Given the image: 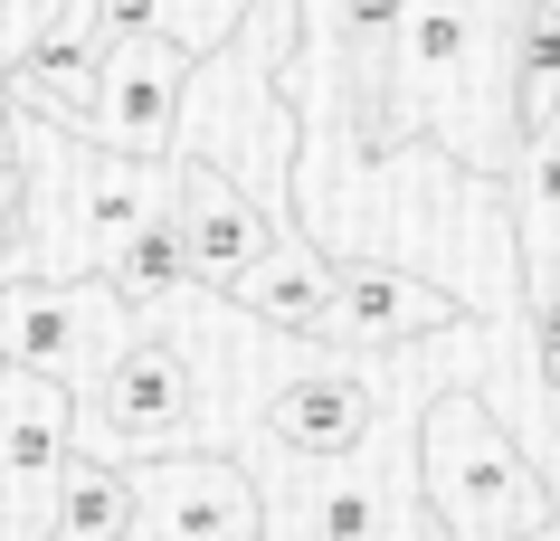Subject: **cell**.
Segmentation results:
<instances>
[{"label": "cell", "instance_id": "21", "mask_svg": "<svg viewBox=\"0 0 560 541\" xmlns=\"http://www.w3.org/2000/svg\"><path fill=\"white\" fill-rule=\"evenodd\" d=\"M418 541H456V532H446V522H438V513H418Z\"/></svg>", "mask_w": 560, "mask_h": 541}, {"label": "cell", "instance_id": "23", "mask_svg": "<svg viewBox=\"0 0 560 541\" xmlns=\"http://www.w3.org/2000/svg\"><path fill=\"white\" fill-rule=\"evenodd\" d=\"M551 10H560V0H551Z\"/></svg>", "mask_w": 560, "mask_h": 541}, {"label": "cell", "instance_id": "20", "mask_svg": "<svg viewBox=\"0 0 560 541\" xmlns=\"http://www.w3.org/2000/svg\"><path fill=\"white\" fill-rule=\"evenodd\" d=\"M48 20H58V0H0V67L20 58V48H30Z\"/></svg>", "mask_w": 560, "mask_h": 541}, {"label": "cell", "instance_id": "15", "mask_svg": "<svg viewBox=\"0 0 560 541\" xmlns=\"http://www.w3.org/2000/svg\"><path fill=\"white\" fill-rule=\"evenodd\" d=\"M133 532V466L124 456L77 447L58 466V494H48V532L38 541H124Z\"/></svg>", "mask_w": 560, "mask_h": 541}, {"label": "cell", "instance_id": "3", "mask_svg": "<svg viewBox=\"0 0 560 541\" xmlns=\"http://www.w3.org/2000/svg\"><path fill=\"white\" fill-rule=\"evenodd\" d=\"M190 419H200V371L172 332H124L115 361L77 390V447L95 456H162L190 447Z\"/></svg>", "mask_w": 560, "mask_h": 541}, {"label": "cell", "instance_id": "19", "mask_svg": "<svg viewBox=\"0 0 560 541\" xmlns=\"http://www.w3.org/2000/svg\"><path fill=\"white\" fill-rule=\"evenodd\" d=\"M20 219H30V180H20V152H10V124H0V247H20Z\"/></svg>", "mask_w": 560, "mask_h": 541}, {"label": "cell", "instance_id": "4", "mask_svg": "<svg viewBox=\"0 0 560 541\" xmlns=\"http://www.w3.org/2000/svg\"><path fill=\"white\" fill-rule=\"evenodd\" d=\"M133 332V314L115 304L105 275H0V361L38 371L58 390H86L115 361V342Z\"/></svg>", "mask_w": 560, "mask_h": 541}, {"label": "cell", "instance_id": "11", "mask_svg": "<svg viewBox=\"0 0 560 541\" xmlns=\"http://www.w3.org/2000/svg\"><path fill=\"white\" fill-rule=\"evenodd\" d=\"M332 267H342V257H332V247H314V228H295V219H285L257 267L229 275V304L247 314V324L295 332V342H304V332H314V314H324V295H332Z\"/></svg>", "mask_w": 560, "mask_h": 541}, {"label": "cell", "instance_id": "9", "mask_svg": "<svg viewBox=\"0 0 560 541\" xmlns=\"http://www.w3.org/2000/svg\"><path fill=\"white\" fill-rule=\"evenodd\" d=\"M466 324V304L428 285V275L389 267V257H342L332 267V295L314 314L304 342H342V352H389V342H438V332Z\"/></svg>", "mask_w": 560, "mask_h": 541}, {"label": "cell", "instance_id": "1", "mask_svg": "<svg viewBox=\"0 0 560 541\" xmlns=\"http://www.w3.org/2000/svg\"><path fill=\"white\" fill-rule=\"evenodd\" d=\"M10 152L30 180V219H20V275H95L172 190V162L143 152H105L67 124L10 105Z\"/></svg>", "mask_w": 560, "mask_h": 541}, {"label": "cell", "instance_id": "12", "mask_svg": "<svg viewBox=\"0 0 560 541\" xmlns=\"http://www.w3.org/2000/svg\"><path fill=\"white\" fill-rule=\"evenodd\" d=\"M105 10L95 0H58V20L20 48V58L0 67V95L10 105H30V115H67L77 95H86V77H95V58H105Z\"/></svg>", "mask_w": 560, "mask_h": 541}, {"label": "cell", "instance_id": "5", "mask_svg": "<svg viewBox=\"0 0 560 541\" xmlns=\"http://www.w3.org/2000/svg\"><path fill=\"white\" fill-rule=\"evenodd\" d=\"M180 95H190V58H180L162 30H115L105 58H95L86 95L67 105V133H86L105 152H143V162H172L180 152Z\"/></svg>", "mask_w": 560, "mask_h": 541}, {"label": "cell", "instance_id": "17", "mask_svg": "<svg viewBox=\"0 0 560 541\" xmlns=\"http://www.w3.org/2000/svg\"><path fill=\"white\" fill-rule=\"evenodd\" d=\"M389 494L381 484H361V475H332L314 484V504H304V541H389Z\"/></svg>", "mask_w": 560, "mask_h": 541}, {"label": "cell", "instance_id": "10", "mask_svg": "<svg viewBox=\"0 0 560 541\" xmlns=\"http://www.w3.org/2000/svg\"><path fill=\"white\" fill-rule=\"evenodd\" d=\"M257 419L295 466H342V456H361L371 427H381V380L352 371V361H314V371H295V380L266 390Z\"/></svg>", "mask_w": 560, "mask_h": 541}, {"label": "cell", "instance_id": "22", "mask_svg": "<svg viewBox=\"0 0 560 541\" xmlns=\"http://www.w3.org/2000/svg\"><path fill=\"white\" fill-rule=\"evenodd\" d=\"M0 371H10V361H0Z\"/></svg>", "mask_w": 560, "mask_h": 541}, {"label": "cell", "instance_id": "18", "mask_svg": "<svg viewBox=\"0 0 560 541\" xmlns=\"http://www.w3.org/2000/svg\"><path fill=\"white\" fill-rule=\"evenodd\" d=\"M532 304V371H541V390L560 399V285L551 295H523Z\"/></svg>", "mask_w": 560, "mask_h": 541}, {"label": "cell", "instance_id": "6", "mask_svg": "<svg viewBox=\"0 0 560 541\" xmlns=\"http://www.w3.org/2000/svg\"><path fill=\"white\" fill-rule=\"evenodd\" d=\"M124 541H266L257 475L237 456L162 447L133 466V532Z\"/></svg>", "mask_w": 560, "mask_h": 541}, {"label": "cell", "instance_id": "14", "mask_svg": "<svg viewBox=\"0 0 560 541\" xmlns=\"http://www.w3.org/2000/svg\"><path fill=\"white\" fill-rule=\"evenodd\" d=\"M551 115H560V10L551 0H513V20H503V124L523 143Z\"/></svg>", "mask_w": 560, "mask_h": 541}, {"label": "cell", "instance_id": "16", "mask_svg": "<svg viewBox=\"0 0 560 541\" xmlns=\"http://www.w3.org/2000/svg\"><path fill=\"white\" fill-rule=\"evenodd\" d=\"M95 275L115 285V304L133 314V324H143V314H162V304H180V295H190V257H180L172 210H152V219H143V228H133V238H124Z\"/></svg>", "mask_w": 560, "mask_h": 541}, {"label": "cell", "instance_id": "7", "mask_svg": "<svg viewBox=\"0 0 560 541\" xmlns=\"http://www.w3.org/2000/svg\"><path fill=\"white\" fill-rule=\"evenodd\" d=\"M162 210H172V228H180L190 285H209V295H229V275L257 267L266 247H276V228H285V219L266 210L229 162H209V152H172V190H162Z\"/></svg>", "mask_w": 560, "mask_h": 541}, {"label": "cell", "instance_id": "8", "mask_svg": "<svg viewBox=\"0 0 560 541\" xmlns=\"http://www.w3.org/2000/svg\"><path fill=\"white\" fill-rule=\"evenodd\" d=\"M67 456H77V390L38 371H0V541L48 532V494Z\"/></svg>", "mask_w": 560, "mask_h": 541}, {"label": "cell", "instance_id": "13", "mask_svg": "<svg viewBox=\"0 0 560 541\" xmlns=\"http://www.w3.org/2000/svg\"><path fill=\"white\" fill-rule=\"evenodd\" d=\"M513 162V247H523V295L560 285V115L532 124Z\"/></svg>", "mask_w": 560, "mask_h": 541}, {"label": "cell", "instance_id": "2", "mask_svg": "<svg viewBox=\"0 0 560 541\" xmlns=\"http://www.w3.org/2000/svg\"><path fill=\"white\" fill-rule=\"evenodd\" d=\"M418 504L456 541H560V494L475 390L418 409Z\"/></svg>", "mask_w": 560, "mask_h": 541}]
</instances>
